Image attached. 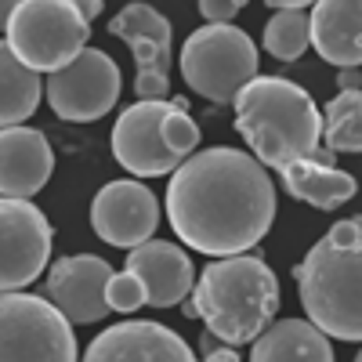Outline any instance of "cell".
<instances>
[{
  "mask_svg": "<svg viewBox=\"0 0 362 362\" xmlns=\"http://www.w3.org/2000/svg\"><path fill=\"white\" fill-rule=\"evenodd\" d=\"M127 268L145 283V293H148V305L153 308L181 305L196 286V268H192L189 254L177 243H167V239H145L141 247L131 250Z\"/></svg>",
  "mask_w": 362,
  "mask_h": 362,
  "instance_id": "obj_16",
  "label": "cell"
},
{
  "mask_svg": "<svg viewBox=\"0 0 362 362\" xmlns=\"http://www.w3.org/2000/svg\"><path fill=\"white\" fill-rule=\"evenodd\" d=\"M167 218L181 243L206 257L247 254L276 221V185L250 153L214 145L170 174Z\"/></svg>",
  "mask_w": 362,
  "mask_h": 362,
  "instance_id": "obj_1",
  "label": "cell"
},
{
  "mask_svg": "<svg viewBox=\"0 0 362 362\" xmlns=\"http://www.w3.org/2000/svg\"><path fill=\"white\" fill-rule=\"evenodd\" d=\"M51 243L54 232L40 206L0 196V293L37 283L51 261Z\"/></svg>",
  "mask_w": 362,
  "mask_h": 362,
  "instance_id": "obj_9",
  "label": "cell"
},
{
  "mask_svg": "<svg viewBox=\"0 0 362 362\" xmlns=\"http://www.w3.org/2000/svg\"><path fill=\"white\" fill-rule=\"evenodd\" d=\"M279 181L293 199L308 203L315 210H337L358 192V181L326 160H297L279 170Z\"/></svg>",
  "mask_w": 362,
  "mask_h": 362,
  "instance_id": "obj_19",
  "label": "cell"
},
{
  "mask_svg": "<svg viewBox=\"0 0 362 362\" xmlns=\"http://www.w3.org/2000/svg\"><path fill=\"white\" fill-rule=\"evenodd\" d=\"M109 279H112L109 261L95 254H73V257H62L51 264L44 297L76 326L102 322L109 315V300H105Z\"/></svg>",
  "mask_w": 362,
  "mask_h": 362,
  "instance_id": "obj_13",
  "label": "cell"
},
{
  "mask_svg": "<svg viewBox=\"0 0 362 362\" xmlns=\"http://www.w3.org/2000/svg\"><path fill=\"white\" fill-rule=\"evenodd\" d=\"M322 148L329 153H362V90H341L322 116Z\"/></svg>",
  "mask_w": 362,
  "mask_h": 362,
  "instance_id": "obj_21",
  "label": "cell"
},
{
  "mask_svg": "<svg viewBox=\"0 0 362 362\" xmlns=\"http://www.w3.org/2000/svg\"><path fill=\"white\" fill-rule=\"evenodd\" d=\"M160 134H163V145L170 148V153H174L181 163H185V160L196 153V145H199V124L192 119L189 105L181 102V98H170V102H167Z\"/></svg>",
  "mask_w": 362,
  "mask_h": 362,
  "instance_id": "obj_23",
  "label": "cell"
},
{
  "mask_svg": "<svg viewBox=\"0 0 362 362\" xmlns=\"http://www.w3.org/2000/svg\"><path fill=\"white\" fill-rule=\"evenodd\" d=\"M250 362H334V348L315 322L279 319L254 341Z\"/></svg>",
  "mask_w": 362,
  "mask_h": 362,
  "instance_id": "obj_18",
  "label": "cell"
},
{
  "mask_svg": "<svg viewBox=\"0 0 362 362\" xmlns=\"http://www.w3.org/2000/svg\"><path fill=\"white\" fill-rule=\"evenodd\" d=\"M156 225H160V199L145 181L134 177L109 181L90 199V228L109 247L134 250L156 235Z\"/></svg>",
  "mask_w": 362,
  "mask_h": 362,
  "instance_id": "obj_11",
  "label": "cell"
},
{
  "mask_svg": "<svg viewBox=\"0 0 362 362\" xmlns=\"http://www.w3.org/2000/svg\"><path fill=\"white\" fill-rule=\"evenodd\" d=\"M308 322L326 337L362 341V218H344L293 268Z\"/></svg>",
  "mask_w": 362,
  "mask_h": 362,
  "instance_id": "obj_3",
  "label": "cell"
},
{
  "mask_svg": "<svg viewBox=\"0 0 362 362\" xmlns=\"http://www.w3.org/2000/svg\"><path fill=\"white\" fill-rule=\"evenodd\" d=\"M18 8V0H0V29H8V18L15 15Z\"/></svg>",
  "mask_w": 362,
  "mask_h": 362,
  "instance_id": "obj_30",
  "label": "cell"
},
{
  "mask_svg": "<svg viewBox=\"0 0 362 362\" xmlns=\"http://www.w3.org/2000/svg\"><path fill=\"white\" fill-rule=\"evenodd\" d=\"M83 362H196V355L170 326L153 319H131L105 326L87 344Z\"/></svg>",
  "mask_w": 362,
  "mask_h": 362,
  "instance_id": "obj_14",
  "label": "cell"
},
{
  "mask_svg": "<svg viewBox=\"0 0 362 362\" xmlns=\"http://www.w3.org/2000/svg\"><path fill=\"white\" fill-rule=\"evenodd\" d=\"M54 170V153L44 131L37 127H4L0 131V196L29 199L37 196Z\"/></svg>",
  "mask_w": 362,
  "mask_h": 362,
  "instance_id": "obj_15",
  "label": "cell"
},
{
  "mask_svg": "<svg viewBox=\"0 0 362 362\" xmlns=\"http://www.w3.org/2000/svg\"><path fill=\"white\" fill-rule=\"evenodd\" d=\"M235 131L243 134L250 156L268 170H283L297 160H326L334 153L322 148V112L305 87L286 76H254L232 98Z\"/></svg>",
  "mask_w": 362,
  "mask_h": 362,
  "instance_id": "obj_2",
  "label": "cell"
},
{
  "mask_svg": "<svg viewBox=\"0 0 362 362\" xmlns=\"http://www.w3.org/2000/svg\"><path fill=\"white\" fill-rule=\"evenodd\" d=\"M4 33L22 66L33 73H58L87 47L90 22L69 0H18Z\"/></svg>",
  "mask_w": 362,
  "mask_h": 362,
  "instance_id": "obj_6",
  "label": "cell"
},
{
  "mask_svg": "<svg viewBox=\"0 0 362 362\" xmlns=\"http://www.w3.org/2000/svg\"><path fill=\"white\" fill-rule=\"evenodd\" d=\"M0 362H76L73 322L47 297L0 293Z\"/></svg>",
  "mask_w": 362,
  "mask_h": 362,
  "instance_id": "obj_7",
  "label": "cell"
},
{
  "mask_svg": "<svg viewBox=\"0 0 362 362\" xmlns=\"http://www.w3.org/2000/svg\"><path fill=\"white\" fill-rule=\"evenodd\" d=\"M341 90H362V73L358 69H341Z\"/></svg>",
  "mask_w": 362,
  "mask_h": 362,
  "instance_id": "obj_29",
  "label": "cell"
},
{
  "mask_svg": "<svg viewBox=\"0 0 362 362\" xmlns=\"http://www.w3.org/2000/svg\"><path fill=\"white\" fill-rule=\"evenodd\" d=\"M44 95L58 119L90 124L102 119L119 98V66L98 47H83L69 66L51 73Z\"/></svg>",
  "mask_w": 362,
  "mask_h": 362,
  "instance_id": "obj_8",
  "label": "cell"
},
{
  "mask_svg": "<svg viewBox=\"0 0 362 362\" xmlns=\"http://www.w3.org/2000/svg\"><path fill=\"white\" fill-rule=\"evenodd\" d=\"M181 76L214 105H228L257 76V47L239 25L206 22L181 47Z\"/></svg>",
  "mask_w": 362,
  "mask_h": 362,
  "instance_id": "obj_5",
  "label": "cell"
},
{
  "mask_svg": "<svg viewBox=\"0 0 362 362\" xmlns=\"http://www.w3.org/2000/svg\"><path fill=\"white\" fill-rule=\"evenodd\" d=\"M196 315L225 344H250L272 326L279 312V279L268 261L232 254L210 261L192 286Z\"/></svg>",
  "mask_w": 362,
  "mask_h": 362,
  "instance_id": "obj_4",
  "label": "cell"
},
{
  "mask_svg": "<svg viewBox=\"0 0 362 362\" xmlns=\"http://www.w3.org/2000/svg\"><path fill=\"white\" fill-rule=\"evenodd\" d=\"M312 47L305 11H276L264 22V51L279 62H297Z\"/></svg>",
  "mask_w": 362,
  "mask_h": 362,
  "instance_id": "obj_22",
  "label": "cell"
},
{
  "mask_svg": "<svg viewBox=\"0 0 362 362\" xmlns=\"http://www.w3.org/2000/svg\"><path fill=\"white\" fill-rule=\"evenodd\" d=\"M268 8H276V11H305V8H312L315 0H264Z\"/></svg>",
  "mask_w": 362,
  "mask_h": 362,
  "instance_id": "obj_28",
  "label": "cell"
},
{
  "mask_svg": "<svg viewBox=\"0 0 362 362\" xmlns=\"http://www.w3.org/2000/svg\"><path fill=\"white\" fill-rule=\"evenodd\" d=\"M247 8V0H199V15L206 22H232Z\"/></svg>",
  "mask_w": 362,
  "mask_h": 362,
  "instance_id": "obj_25",
  "label": "cell"
},
{
  "mask_svg": "<svg viewBox=\"0 0 362 362\" xmlns=\"http://www.w3.org/2000/svg\"><path fill=\"white\" fill-rule=\"evenodd\" d=\"M308 37L322 62L337 69L362 66V0H315Z\"/></svg>",
  "mask_w": 362,
  "mask_h": 362,
  "instance_id": "obj_17",
  "label": "cell"
},
{
  "mask_svg": "<svg viewBox=\"0 0 362 362\" xmlns=\"http://www.w3.org/2000/svg\"><path fill=\"white\" fill-rule=\"evenodd\" d=\"M167 102H134L112 124V160L134 177H163L181 167V160L163 145L160 134Z\"/></svg>",
  "mask_w": 362,
  "mask_h": 362,
  "instance_id": "obj_12",
  "label": "cell"
},
{
  "mask_svg": "<svg viewBox=\"0 0 362 362\" xmlns=\"http://www.w3.org/2000/svg\"><path fill=\"white\" fill-rule=\"evenodd\" d=\"M105 300H109V312L131 315L141 305H148V293H145V283L134 276V272L124 268V272H112V279L105 286Z\"/></svg>",
  "mask_w": 362,
  "mask_h": 362,
  "instance_id": "obj_24",
  "label": "cell"
},
{
  "mask_svg": "<svg viewBox=\"0 0 362 362\" xmlns=\"http://www.w3.org/2000/svg\"><path fill=\"white\" fill-rule=\"evenodd\" d=\"M40 98H44L40 73L22 66L11 54L8 40H0V131L25 124L37 112Z\"/></svg>",
  "mask_w": 362,
  "mask_h": 362,
  "instance_id": "obj_20",
  "label": "cell"
},
{
  "mask_svg": "<svg viewBox=\"0 0 362 362\" xmlns=\"http://www.w3.org/2000/svg\"><path fill=\"white\" fill-rule=\"evenodd\" d=\"M69 4H76V8H80V15H83L87 22H95V18L102 15V8H105L102 0H69Z\"/></svg>",
  "mask_w": 362,
  "mask_h": 362,
  "instance_id": "obj_27",
  "label": "cell"
},
{
  "mask_svg": "<svg viewBox=\"0 0 362 362\" xmlns=\"http://www.w3.org/2000/svg\"><path fill=\"white\" fill-rule=\"evenodd\" d=\"M109 33L119 37L134 54V95L138 102L170 98V22L153 4H127L109 18Z\"/></svg>",
  "mask_w": 362,
  "mask_h": 362,
  "instance_id": "obj_10",
  "label": "cell"
},
{
  "mask_svg": "<svg viewBox=\"0 0 362 362\" xmlns=\"http://www.w3.org/2000/svg\"><path fill=\"white\" fill-rule=\"evenodd\" d=\"M355 362H362V351H358V355H355Z\"/></svg>",
  "mask_w": 362,
  "mask_h": 362,
  "instance_id": "obj_31",
  "label": "cell"
},
{
  "mask_svg": "<svg viewBox=\"0 0 362 362\" xmlns=\"http://www.w3.org/2000/svg\"><path fill=\"white\" fill-rule=\"evenodd\" d=\"M199 355H203V362H239V351H235L232 344L218 341L210 329L199 337Z\"/></svg>",
  "mask_w": 362,
  "mask_h": 362,
  "instance_id": "obj_26",
  "label": "cell"
}]
</instances>
